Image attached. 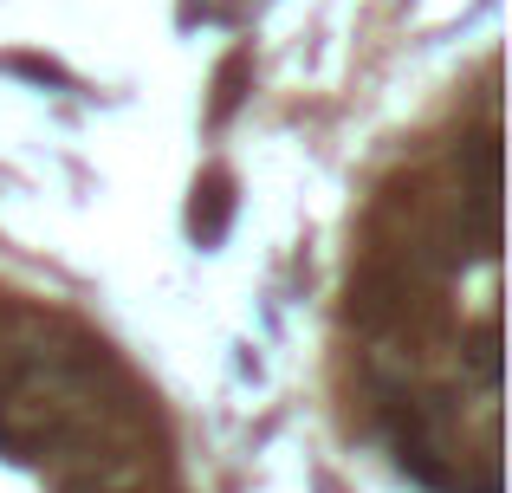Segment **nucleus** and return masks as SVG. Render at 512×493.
Instances as JSON below:
<instances>
[{
    "label": "nucleus",
    "instance_id": "obj_1",
    "mask_svg": "<svg viewBox=\"0 0 512 493\" xmlns=\"http://www.w3.org/2000/svg\"><path fill=\"white\" fill-rule=\"evenodd\" d=\"M227 208H234V195H227V176H208L195 189V215H188V228L201 234V241H214V234L227 228Z\"/></svg>",
    "mask_w": 512,
    "mask_h": 493
}]
</instances>
